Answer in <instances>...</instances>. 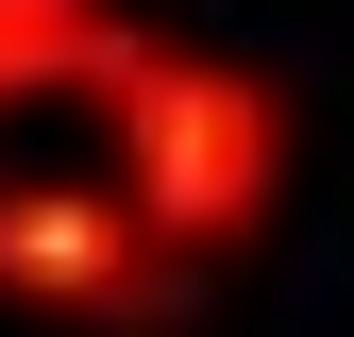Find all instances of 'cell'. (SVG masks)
Listing matches in <instances>:
<instances>
[{
    "instance_id": "1",
    "label": "cell",
    "mask_w": 354,
    "mask_h": 337,
    "mask_svg": "<svg viewBox=\"0 0 354 337\" xmlns=\"http://www.w3.org/2000/svg\"><path fill=\"white\" fill-rule=\"evenodd\" d=\"M102 118H118V186L152 202L169 236L203 253H253L287 220V168H304V118H287V84L270 68H236V51H186V34H136V68L102 84Z\"/></svg>"
},
{
    "instance_id": "2",
    "label": "cell",
    "mask_w": 354,
    "mask_h": 337,
    "mask_svg": "<svg viewBox=\"0 0 354 337\" xmlns=\"http://www.w3.org/2000/svg\"><path fill=\"white\" fill-rule=\"evenodd\" d=\"M0 304L68 320V337H169L203 304V253L152 220L136 186H34V168H0Z\"/></svg>"
},
{
    "instance_id": "3",
    "label": "cell",
    "mask_w": 354,
    "mask_h": 337,
    "mask_svg": "<svg viewBox=\"0 0 354 337\" xmlns=\"http://www.w3.org/2000/svg\"><path fill=\"white\" fill-rule=\"evenodd\" d=\"M136 0H0V118H34V102H102L118 68H136Z\"/></svg>"
}]
</instances>
